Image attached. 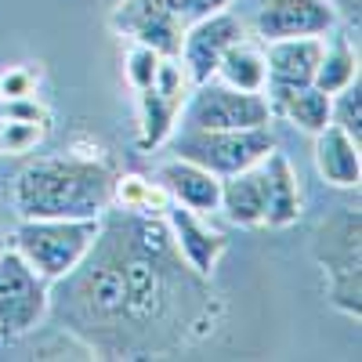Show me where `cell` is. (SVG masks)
I'll list each match as a JSON object with an SVG mask.
<instances>
[{
  "instance_id": "cell-1",
  "label": "cell",
  "mask_w": 362,
  "mask_h": 362,
  "mask_svg": "<svg viewBox=\"0 0 362 362\" xmlns=\"http://www.w3.org/2000/svg\"><path fill=\"white\" fill-rule=\"evenodd\" d=\"M116 174L90 156H47L15 177L18 218H105L112 210Z\"/></svg>"
},
{
  "instance_id": "cell-2",
  "label": "cell",
  "mask_w": 362,
  "mask_h": 362,
  "mask_svg": "<svg viewBox=\"0 0 362 362\" xmlns=\"http://www.w3.org/2000/svg\"><path fill=\"white\" fill-rule=\"evenodd\" d=\"M315 264L326 279V300L344 315H362V218L344 206L329 221L319 225L312 243Z\"/></svg>"
},
{
  "instance_id": "cell-3",
  "label": "cell",
  "mask_w": 362,
  "mask_h": 362,
  "mask_svg": "<svg viewBox=\"0 0 362 362\" xmlns=\"http://www.w3.org/2000/svg\"><path fill=\"white\" fill-rule=\"evenodd\" d=\"M98 232H102V218H87V221L22 218L15 235H11V247L33 264L47 283H58L87 257Z\"/></svg>"
},
{
  "instance_id": "cell-4",
  "label": "cell",
  "mask_w": 362,
  "mask_h": 362,
  "mask_svg": "<svg viewBox=\"0 0 362 362\" xmlns=\"http://www.w3.org/2000/svg\"><path fill=\"white\" fill-rule=\"evenodd\" d=\"M167 141H170L174 156L192 160L218 177L247 170L276 148V138H272L268 127H243V131H189V127H177Z\"/></svg>"
},
{
  "instance_id": "cell-5",
  "label": "cell",
  "mask_w": 362,
  "mask_h": 362,
  "mask_svg": "<svg viewBox=\"0 0 362 362\" xmlns=\"http://www.w3.org/2000/svg\"><path fill=\"white\" fill-rule=\"evenodd\" d=\"M272 105L264 90H239L221 80L196 83L177 116V127L189 131H243V127H268ZM174 127V131H177Z\"/></svg>"
},
{
  "instance_id": "cell-6",
  "label": "cell",
  "mask_w": 362,
  "mask_h": 362,
  "mask_svg": "<svg viewBox=\"0 0 362 362\" xmlns=\"http://www.w3.org/2000/svg\"><path fill=\"white\" fill-rule=\"evenodd\" d=\"M51 312V283L15 247L0 250V337H25Z\"/></svg>"
},
{
  "instance_id": "cell-7",
  "label": "cell",
  "mask_w": 362,
  "mask_h": 362,
  "mask_svg": "<svg viewBox=\"0 0 362 362\" xmlns=\"http://www.w3.org/2000/svg\"><path fill=\"white\" fill-rule=\"evenodd\" d=\"M189 90H192V83H189L185 69L177 66V58H163L156 80L138 90V124H141L138 141H141V148L167 145V138L177 127L181 109H185Z\"/></svg>"
},
{
  "instance_id": "cell-8",
  "label": "cell",
  "mask_w": 362,
  "mask_h": 362,
  "mask_svg": "<svg viewBox=\"0 0 362 362\" xmlns=\"http://www.w3.org/2000/svg\"><path fill=\"white\" fill-rule=\"evenodd\" d=\"M185 18L177 15L174 0H119L112 11V29L131 44H145L163 58H177Z\"/></svg>"
},
{
  "instance_id": "cell-9",
  "label": "cell",
  "mask_w": 362,
  "mask_h": 362,
  "mask_svg": "<svg viewBox=\"0 0 362 362\" xmlns=\"http://www.w3.org/2000/svg\"><path fill=\"white\" fill-rule=\"evenodd\" d=\"M247 37V29L243 22H239L235 15L228 11H218V15H206L199 22H189L185 25V37H181V51H177V66L185 69L189 83H206V80H214L218 73V62H221V54L239 44Z\"/></svg>"
},
{
  "instance_id": "cell-10",
  "label": "cell",
  "mask_w": 362,
  "mask_h": 362,
  "mask_svg": "<svg viewBox=\"0 0 362 362\" xmlns=\"http://www.w3.org/2000/svg\"><path fill=\"white\" fill-rule=\"evenodd\" d=\"M254 29L264 44L290 37H326L337 29V15L326 0H264Z\"/></svg>"
},
{
  "instance_id": "cell-11",
  "label": "cell",
  "mask_w": 362,
  "mask_h": 362,
  "mask_svg": "<svg viewBox=\"0 0 362 362\" xmlns=\"http://www.w3.org/2000/svg\"><path fill=\"white\" fill-rule=\"evenodd\" d=\"M163 218H167V228L174 235L177 257L185 261L199 279H210V276H214V268H218V261H221V254L228 250L225 232L210 228L203 214H196V210L181 206V203H170L163 210Z\"/></svg>"
},
{
  "instance_id": "cell-12",
  "label": "cell",
  "mask_w": 362,
  "mask_h": 362,
  "mask_svg": "<svg viewBox=\"0 0 362 362\" xmlns=\"http://www.w3.org/2000/svg\"><path fill=\"white\" fill-rule=\"evenodd\" d=\"M322 54V37H290V40H268L264 44V90L279 87H305L315 80V66Z\"/></svg>"
},
{
  "instance_id": "cell-13",
  "label": "cell",
  "mask_w": 362,
  "mask_h": 362,
  "mask_svg": "<svg viewBox=\"0 0 362 362\" xmlns=\"http://www.w3.org/2000/svg\"><path fill=\"white\" fill-rule=\"evenodd\" d=\"M156 181L167 189L170 203H181L196 210V214H210L218 210V199H221V177L210 174L206 167L192 163V160H167L160 170H156Z\"/></svg>"
},
{
  "instance_id": "cell-14",
  "label": "cell",
  "mask_w": 362,
  "mask_h": 362,
  "mask_svg": "<svg viewBox=\"0 0 362 362\" xmlns=\"http://www.w3.org/2000/svg\"><path fill=\"white\" fill-rule=\"evenodd\" d=\"M315 170L322 174V181L337 189H358L362 181V145L355 138H348L341 127L326 124L315 134Z\"/></svg>"
},
{
  "instance_id": "cell-15",
  "label": "cell",
  "mask_w": 362,
  "mask_h": 362,
  "mask_svg": "<svg viewBox=\"0 0 362 362\" xmlns=\"http://www.w3.org/2000/svg\"><path fill=\"white\" fill-rule=\"evenodd\" d=\"M293 221H300V185L290 160L272 148L264 156V225L290 228Z\"/></svg>"
},
{
  "instance_id": "cell-16",
  "label": "cell",
  "mask_w": 362,
  "mask_h": 362,
  "mask_svg": "<svg viewBox=\"0 0 362 362\" xmlns=\"http://www.w3.org/2000/svg\"><path fill=\"white\" fill-rule=\"evenodd\" d=\"M218 210H225L228 221L243 225V228L264 225V160L239 174L221 177Z\"/></svg>"
},
{
  "instance_id": "cell-17",
  "label": "cell",
  "mask_w": 362,
  "mask_h": 362,
  "mask_svg": "<svg viewBox=\"0 0 362 362\" xmlns=\"http://www.w3.org/2000/svg\"><path fill=\"white\" fill-rule=\"evenodd\" d=\"M264 98L272 105V116H283L286 124L308 131V134H319L329 124V95H326V90H319L315 83L264 90Z\"/></svg>"
},
{
  "instance_id": "cell-18",
  "label": "cell",
  "mask_w": 362,
  "mask_h": 362,
  "mask_svg": "<svg viewBox=\"0 0 362 362\" xmlns=\"http://www.w3.org/2000/svg\"><path fill=\"white\" fill-rule=\"evenodd\" d=\"M351 80H358V44H351L348 33L329 37V44L322 40V54L315 66V87L326 95H337L341 87H348Z\"/></svg>"
},
{
  "instance_id": "cell-19",
  "label": "cell",
  "mask_w": 362,
  "mask_h": 362,
  "mask_svg": "<svg viewBox=\"0 0 362 362\" xmlns=\"http://www.w3.org/2000/svg\"><path fill=\"white\" fill-rule=\"evenodd\" d=\"M214 80L228 83V87H239V90H264L268 83V69H264V51H257L254 44H247V37L232 44L221 62H218V73Z\"/></svg>"
},
{
  "instance_id": "cell-20",
  "label": "cell",
  "mask_w": 362,
  "mask_h": 362,
  "mask_svg": "<svg viewBox=\"0 0 362 362\" xmlns=\"http://www.w3.org/2000/svg\"><path fill=\"white\" fill-rule=\"evenodd\" d=\"M112 203H119L131 214H163L170 206V196L160 181H148L141 174H124V177H116Z\"/></svg>"
},
{
  "instance_id": "cell-21",
  "label": "cell",
  "mask_w": 362,
  "mask_h": 362,
  "mask_svg": "<svg viewBox=\"0 0 362 362\" xmlns=\"http://www.w3.org/2000/svg\"><path fill=\"white\" fill-rule=\"evenodd\" d=\"M329 124L362 145V76L341 87L337 95H329Z\"/></svg>"
},
{
  "instance_id": "cell-22",
  "label": "cell",
  "mask_w": 362,
  "mask_h": 362,
  "mask_svg": "<svg viewBox=\"0 0 362 362\" xmlns=\"http://www.w3.org/2000/svg\"><path fill=\"white\" fill-rule=\"evenodd\" d=\"M160 62H163V54H156L153 47H145V44H131V47H127V66H124L127 83H131L134 90L148 87V83L156 80V73H160Z\"/></svg>"
},
{
  "instance_id": "cell-23",
  "label": "cell",
  "mask_w": 362,
  "mask_h": 362,
  "mask_svg": "<svg viewBox=\"0 0 362 362\" xmlns=\"http://www.w3.org/2000/svg\"><path fill=\"white\" fill-rule=\"evenodd\" d=\"M44 134V124L29 119H0V153H29Z\"/></svg>"
},
{
  "instance_id": "cell-24",
  "label": "cell",
  "mask_w": 362,
  "mask_h": 362,
  "mask_svg": "<svg viewBox=\"0 0 362 362\" xmlns=\"http://www.w3.org/2000/svg\"><path fill=\"white\" fill-rule=\"evenodd\" d=\"M232 0H174V8L177 15L185 18V22H199L206 15H218V11H228Z\"/></svg>"
},
{
  "instance_id": "cell-25",
  "label": "cell",
  "mask_w": 362,
  "mask_h": 362,
  "mask_svg": "<svg viewBox=\"0 0 362 362\" xmlns=\"http://www.w3.org/2000/svg\"><path fill=\"white\" fill-rule=\"evenodd\" d=\"M329 11L337 15V25H344L348 33L358 37V25H362V0H326Z\"/></svg>"
},
{
  "instance_id": "cell-26",
  "label": "cell",
  "mask_w": 362,
  "mask_h": 362,
  "mask_svg": "<svg viewBox=\"0 0 362 362\" xmlns=\"http://www.w3.org/2000/svg\"><path fill=\"white\" fill-rule=\"evenodd\" d=\"M0 95H4V98H29V95H33V76H29L25 69L8 73L4 80H0Z\"/></svg>"
}]
</instances>
